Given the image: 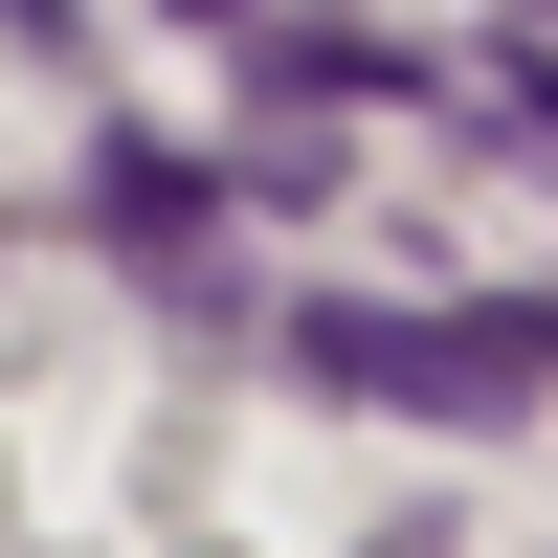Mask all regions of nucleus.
<instances>
[{
    "label": "nucleus",
    "instance_id": "obj_1",
    "mask_svg": "<svg viewBox=\"0 0 558 558\" xmlns=\"http://www.w3.org/2000/svg\"><path fill=\"white\" fill-rule=\"evenodd\" d=\"M291 357L336 402H514V380H558V313H357V291H313Z\"/></svg>",
    "mask_w": 558,
    "mask_h": 558
}]
</instances>
